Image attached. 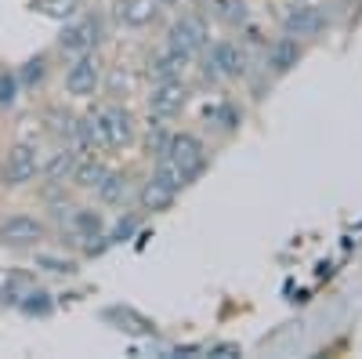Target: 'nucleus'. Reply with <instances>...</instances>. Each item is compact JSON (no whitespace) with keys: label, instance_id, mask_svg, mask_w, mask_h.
I'll list each match as a JSON object with an SVG mask.
<instances>
[{"label":"nucleus","instance_id":"nucleus-1","mask_svg":"<svg viewBox=\"0 0 362 359\" xmlns=\"http://www.w3.org/2000/svg\"><path fill=\"white\" fill-rule=\"evenodd\" d=\"M40 174V149L33 142H15L4 156V167H0V182L8 189H22Z\"/></svg>","mask_w":362,"mask_h":359},{"label":"nucleus","instance_id":"nucleus-2","mask_svg":"<svg viewBox=\"0 0 362 359\" xmlns=\"http://www.w3.org/2000/svg\"><path fill=\"white\" fill-rule=\"evenodd\" d=\"M167 47L189 55V58H199L206 47H210V25L203 15H181L170 22L167 29Z\"/></svg>","mask_w":362,"mask_h":359},{"label":"nucleus","instance_id":"nucleus-3","mask_svg":"<svg viewBox=\"0 0 362 359\" xmlns=\"http://www.w3.org/2000/svg\"><path fill=\"white\" fill-rule=\"evenodd\" d=\"M102 40V18L98 15H76L62 25V33H58V51L76 58V55H87V51H95Z\"/></svg>","mask_w":362,"mask_h":359},{"label":"nucleus","instance_id":"nucleus-4","mask_svg":"<svg viewBox=\"0 0 362 359\" xmlns=\"http://www.w3.org/2000/svg\"><path fill=\"white\" fill-rule=\"evenodd\" d=\"M163 156L174 160L181 171H185L189 182H196V178L206 171V145H203V138L192 135V131H170V142H167V149H163Z\"/></svg>","mask_w":362,"mask_h":359},{"label":"nucleus","instance_id":"nucleus-5","mask_svg":"<svg viewBox=\"0 0 362 359\" xmlns=\"http://www.w3.org/2000/svg\"><path fill=\"white\" fill-rule=\"evenodd\" d=\"M203 55H206L203 73L210 80H239L247 73V51L239 47L235 40H218V44H210Z\"/></svg>","mask_w":362,"mask_h":359},{"label":"nucleus","instance_id":"nucleus-6","mask_svg":"<svg viewBox=\"0 0 362 359\" xmlns=\"http://www.w3.org/2000/svg\"><path fill=\"white\" fill-rule=\"evenodd\" d=\"M98 319L105 323V326H112V331H119V334H127V338H156L160 334V326H156V319H148L145 312H138L134 305H105L102 312H98Z\"/></svg>","mask_w":362,"mask_h":359},{"label":"nucleus","instance_id":"nucleus-7","mask_svg":"<svg viewBox=\"0 0 362 359\" xmlns=\"http://www.w3.org/2000/svg\"><path fill=\"white\" fill-rule=\"evenodd\" d=\"M44 236H47V225L40 218H33V215H8V218H0V247L25 251V247H37Z\"/></svg>","mask_w":362,"mask_h":359},{"label":"nucleus","instance_id":"nucleus-8","mask_svg":"<svg viewBox=\"0 0 362 359\" xmlns=\"http://www.w3.org/2000/svg\"><path fill=\"white\" fill-rule=\"evenodd\" d=\"M102 120V131H105V145L109 149H127L138 138V124H134V113L124 102H109L98 109Z\"/></svg>","mask_w":362,"mask_h":359},{"label":"nucleus","instance_id":"nucleus-9","mask_svg":"<svg viewBox=\"0 0 362 359\" xmlns=\"http://www.w3.org/2000/svg\"><path fill=\"white\" fill-rule=\"evenodd\" d=\"M98 87H102V62H98V55L95 51L76 55L69 62V69H66V91L73 98H90V95H98Z\"/></svg>","mask_w":362,"mask_h":359},{"label":"nucleus","instance_id":"nucleus-10","mask_svg":"<svg viewBox=\"0 0 362 359\" xmlns=\"http://www.w3.org/2000/svg\"><path fill=\"white\" fill-rule=\"evenodd\" d=\"M189 106V87L185 80H153V91H148V113L160 120H174L181 116Z\"/></svg>","mask_w":362,"mask_h":359},{"label":"nucleus","instance_id":"nucleus-11","mask_svg":"<svg viewBox=\"0 0 362 359\" xmlns=\"http://www.w3.org/2000/svg\"><path fill=\"white\" fill-rule=\"evenodd\" d=\"M283 33L290 37H315L319 29H326V11L319 4H308V0H293V4L279 15Z\"/></svg>","mask_w":362,"mask_h":359},{"label":"nucleus","instance_id":"nucleus-12","mask_svg":"<svg viewBox=\"0 0 362 359\" xmlns=\"http://www.w3.org/2000/svg\"><path fill=\"white\" fill-rule=\"evenodd\" d=\"M112 15H116L119 25H127V29H148V25L160 22L163 4L160 0H116Z\"/></svg>","mask_w":362,"mask_h":359},{"label":"nucleus","instance_id":"nucleus-13","mask_svg":"<svg viewBox=\"0 0 362 359\" xmlns=\"http://www.w3.org/2000/svg\"><path fill=\"white\" fill-rule=\"evenodd\" d=\"M189 66H192L189 55H181L174 47H163V51H156L153 58H148V76L153 80H181L189 73Z\"/></svg>","mask_w":362,"mask_h":359},{"label":"nucleus","instance_id":"nucleus-14","mask_svg":"<svg viewBox=\"0 0 362 359\" xmlns=\"http://www.w3.org/2000/svg\"><path fill=\"white\" fill-rule=\"evenodd\" d=\"M73 164H76L73 145L54 149L47 160H40V178H44V186H66V178L73 174Z\"/></svg>","mask_w":362,"mask_h":359},{"label":"nucleus","instance_id":"nucleus-15","mask_svg":"<svg viewBox=\"0 0 362 359\" xmlns=\"http://www.w3.org/2000/svg\"><path fill=\"white\" fill-rule=\"evenodd\" d=\"M174 200H177V193L170 189V186H163L160 178H148V182L138 189V207L145 215H160V211H170L174 207Z\"/></svg>","mask_w":362,"mask_h":359},{"label":"nucleus","instance_id":"nucleus-16","mask_svg":"<svg viewBox=\"0 0 362 359\" xmlns=\"http://www.w3.org/2000/svg\"><path fill=\"white\" fill-rule=\"evenodd\" d=\"M109 174V164L105 160H98L95 153H83V156H76V164H73V174H69V182L76 186V189H98V182Z\"/></svg>","mask_w":362,"mask_h":359},{"label":"nucleus","instance_id":"nucleus-17","mask_svg":"<svg viewBox=\"0 0 362 359\" xmlns=\"http://www.w3.org/2000/svg\"><path fill=\"white\" fill-rule=\"evenodd\" d=\"M98 200L105 203V207H124L127 200H131V174L127 171H112L109 167V174L98 182Z\"/></svg>","mask_w":362,"mask_h":359},{"label":"nucleus","instance_id":"nucleus-18","mask_svg":"<svg viewBox=\"0 0 362 359\" xmlns=\"http://www.w3.org/2000/svg\"><path fill=\"white\" fill-rule=\"evenodd\" d=\"M66 222H69L73 236H76V239H83V244L105 232V215H102V211H95V207H73Z\"/></svg>","mask_w":362,"mask_h":359},{"label":"nucleus","instance_id":"nucleus-19","mask_svg":"<svg viewBox=\"0 0 362 359\" xmlns=\"http://www.w3.org/2000/svg\"><path fill=\"white\" fill-rule=\"evenodd\" d=\"M297 58H300V44H297V37H279L276 44L268 47V55H264V62L272 66V73H286V69H293L297 66Z\"/></svg>","mask_w":362,"mask_h":359},{"label":"nucleus","instance_id":"nucleus-20","mask_svg":"<svg viewBox=\"0 0 362 359\" xmlns=\"http://www.w3.org/2000/svg\"><path fill=\"white\" fill-rule=\"evenodd\" d=\"M29 11L51 22H69L83 11V0H29Z\"/></svg>","mask_w":362,"mask_h":359},{"label":"nucleus","instance_id":"nucleus-21","mask_svg":"<svg viewBox=\"0 0 362 359\" xmlns=\"http://www.w3.org/2000/svg\"><path fill=\"white\" fill-rule=\"evenodd\" d=\"M210 15L225 25H232V29L247 25V4L243 0H210Z\"/></svg>","mask_w":362,"mask_h":359},{"label":"nucleus","instance_id":"nucleus-22","mask_svg":"<svg viewBox=\"0 0 362 359\" xmlns=\"http://www.w3.org/2000/svg\"><path fill=\"white\" fill-rule=\"evenodd\" d=\"M54 302H51V294L40 290V287H29L22 297H18V312L22 316H51Z\"/></svg>","mask_w":362,"mask_h":359},{"label":"nucleus","instance_id":"nucleus-23","mask_svg":"<svg viewBox=\"0 0 362 359\" xmlns=\"http://www.w3.org/2000/svg\"><path fill=\"white\" fill-rule=\"evenodd\" d=\"M18 87H25V91H33V87H40L44 84V76H47V55H33L29 62H22L18 66Z\"/></svg>","mask_w":362,"mask_h":359},{"label":"nucleus","instance_id":"nucleus-24","mask_svg":"<svg viewBox=\"0 0 362 359\" xmlns=\"http://www.w3.org/2000/svg\"><path fill=\"white\" fill-rule=\"evenodd\" d=\"M153 178H160V182H163V186H170L174 193H181L185 186H192V182H189V174L181 171L174 160H167V156H160V160H156V171H153Z\"/></svg>","mask_w":362,"mask_h":359},{"label":"nucleus","instance_id":"nucleus-25","mask_svg":"<svg viewBox=\"0 0 362 359\" xmlns=\"http://www.w3.org/2000/svg\"><path fill=\"white\" fill-rule=\"evenodd\" d=\"M167 142H170V131L163 127V120L156 116L153 124H148V131H145V153L160 160V156H163V149H167Z\"/></svg>","mask_w":362,"mask_h":359},{"label":"nucleus","instance_id":"nucleus-26","mask_svg":"<svg viewBox=\"0 0 362 359\" xmlns=\"http://www.w3.org/2000/svg\"><path fill=\"white\" fill-rule=\"evenodd\" d=\"M18 76L15 73H8V69H0V109H11L15 102H18Z\"/></svg>","mask_w":362,"mask_h":359},{"label":"nucleus","instance_id":"nucleus-27","mask_svg":"<svg viewBox=\"0 0 362 359\" xmlns=\"http://www.w3.org/2000/svg\"><path fill=\"white\" fill-rule=\"evenodd\" d=\"M206 120H218L225 131H232L239 124V109L228 106V102H218V106H206Z\"/></svg>","mask_w":362,"mask_h":359},{"label":"nucleus","instance_id":"nucleus-28","mask_svg":"<svg viewBox=\"0 0 362 359\" xmlns=\"http://www.w3.org/2000/svg\"><path fill=\"white\" fill-rule=\"evenodd\" d=\"M138 232V215H124L112 229H105V236H109V244H124V239H131Z\"/></svg>","mask_w":362,"mask_h":359},{"label":"nucleus","instance_id":"nucleus-29","mask_svg":"<svg viewBox=\"0 0 362 359\" xmlns=\"http://www.w3.org/2000/svg\"><path fill=\"white\" fill-rule=\"evenodd\" d=\"M37 265H40V268H47V273H58V276H73V273H76V261H73V258L37 254Z\"/></svg>","mask_w":362,"mask_h":359},{"label":"nucleus","instance_id":"nucleus-30","mask_svg":"<svg viewBox=\"0 0 362 359\" xmlns=\"http://www.w3.org/2000/svg\"><path fill=\"white\" fill-rule=\"evenodd\" d=\"M203 355H214V359H235V355H243V348H239V341H210Z\"/></svg>","mask_w":362,"mask_h":359},{"label":"nucleus","instance_id":"nucleus-31","mask_svg":"<svg viewBox=\"0 0 362 359\" xmlns=\"http://www.w3.org/2000/svg\"><path fill=\"white\" fill-rule=\"evenodd\" d=\"M105 91H109L112 98H124V95L131 91V76H127L124 69H112V76H109V84H105Z\"/></svg>","mask_w":362,"mask_h":359},{"label":"nucleus","instance_id":"nucleus-32","mask_svg":"<svg viewBox=\"0 0 362 359\" xmlns=\"http://www.w3.org/2000/svg\"><path fill=\"white\" fill-rule=\"evenodd\" d=\"M160 4H163V8H174V4H177V0H160Z\"/></svg>","mask_w":362,"mask_h":359},{"label":"nucleus","instance_id":"nucleus-33","mask_svg":"<svg viewBox=\"0 0 362 359\" xmlns=\"http://www.w3.org/2000/svg\"><path fill=\"white\" fill-rule=\"evenodd\" d=\"M0 297H4V276H0Z\"/></svg>","mask_w":362,"mask_h":359}]
</instances>
